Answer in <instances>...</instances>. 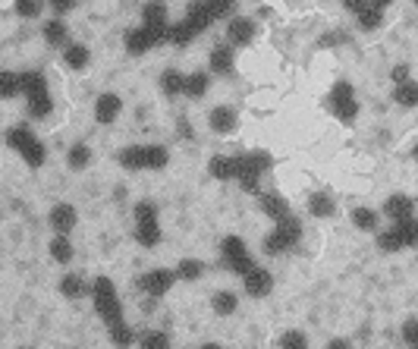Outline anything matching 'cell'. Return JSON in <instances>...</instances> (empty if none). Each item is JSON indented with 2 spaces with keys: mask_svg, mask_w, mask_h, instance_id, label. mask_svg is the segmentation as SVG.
Instances as JSON below:
<instances>
[{
  "mask_svg": "<svg viewBox=\"0 0 418 349\" xmlns=\"http://www.w3.org/2000/svg\"><path fill=\"white\" fill-rule=\"evenodd\" d=\"M6 145H10L13 151L26 161L32 170H38V167L48 161V151H44V145L38 142V135L32 133L28 126H13L10 133H6Z\"/></svg>",
  "mask_w": 418,
  "mask_h": 349,
  "instance_id": "1",
  "label": "cell"
},
{
  "mask_svg": "<svg viewBox=\"0 0 418 349\" xmlns=\"http://www.w3.org/2000/svg\"><path fill=\"white\" fill-rule=\"evenodd\" d=\"M92 302H94V311L101 315L104 324H114V321H123V305H120V296H116V287L110 283L107 277H98L92 287Z\"/></svg>",
  "mask_w": 418,
  "mask_h": 349,
  "instance_id": "2",
  "label": "cell"
},
{
  "mask_svg": "<svg viewBox=\"0 0 418 349\" xmlns=\"http://www.w3.org/2000/svg\"><path fill=\"white\" fill-rule=\"evenodd\" d=\"M270 155L268 151H248V155H239V170H236V179L246 192H258V183H261V173L270 170Z\"/></svg>",
  "mask_w": 418,
  "mask_h": 349,
  "instance_id": "3",
  "label": "cell"
},
{
  "mask_svg": "<svg viewBox=\"0 0 418 349\" xmlns=\"http://www.w3.org/2000/svg\"><path fill=\"white\" fill-rule=\"evenodd\" d=\"M299 239H302V223L290 214V217H283V221H277L270 236H264V252H268V255H283V252H290Z\"/></svg>",
  "mask_w": 418,
  "mask_h": 349,
  "instance_id": "4",
  "label": "cell"
},
{
  "mask_svg": "<svg viewBox=\"0 0 418 349\" xmlns=\"http://www.w3.org/2000/svg\"><path fill=\"white\" fill-rule=\"evenodd\" d=\"M136 239L151 249L160 243V227H158V205L154 201H138L136 205Z\"/></svg>",
  "mask_w": 418,
  "mask_h": 349,
  "instance_id": "5",
  "label": "cell"
},
{
  "mask_svg": "<svg viewBox=\"0 0 418 349\" xmlns=\"http://www.w3.org/2000/svg\"><path fill=\"white\" fill-rule=\"evenodd\" d=\"M220 252H224V265L230 267L233 274H239V277H246V274L255 267V261H252L246 243H242L239 236H226L224 243H220Z\"/></svg>",
  "mask_w": 418,
  "mask_h": 349,
  "instance_id": "6",
  "label": "cell"
},
{
  "mask_svg": "<svg viewBox=\"0 0 418 349\" xmlns=\"http://www.w3.org/2000/svg\"><path fill=\"white\" fill-rule=\"evenodd\" d=\"M330 111L336 113V120L352 123L358 116V104H356V92H352L349 82H336L334 92H330Z\"/></svg>",
  "mask_w": 418,
  "mask_h": 349,
  "instance_id": "7",
  "label": "cell"
},
{
  "mask_svg": "<svg viewBox=\"0 0 418 349\" xmlns=\"http://www.w3.org/2000/svg\"><path fill=\"white\" fill-rule=\"evenodd\" d=\"M173 283H176V274H173V271H167V267H158V271L142 274V277L136 280V287L142 289V293H148L151 299H160V296L170 293Z\"/></svg>",
  "mask_w": 418,
  "mask_h": 349,
  "instance_id": "8",
  "label": "cell"
},
{
  "mask_svg": "<svg viewBox=\"0 0 418 349\" xmlns=\"http://www.w3.org/2000/svg\"><path fill=\"white\" fill-rule=\"evenodd\" d=\"M123 41H126V50H129L132 57H142V54H148L151 48H160V38L151 32V28H145V26L129 28Z\"/></svg>",
  "mask_w": 418,
  "mask_h": 349,
  "instance_id": "9",
  "label": "cell"
},
{
  "mask_svg": "<svg viewBox=\"0 0 418 349\" xmlns=\"http://www.w3.org/2000/svg\"><path fill=\"white\" fill-rule=\"evenodd\" d=\"M48 223H50V230H54L57 236H66V233H70V230L79 223V214H76V208H72V205H66V201H60V205H54V208H50Z\"/></svg>",
  "mask_w": 418,
  "mask_h": 349,
  "instance_id": "10",
  "label": "cell"
},
{
  "mask_svg": "<svg viewBox=\"0 0 418 349\" xmlns=\"http://www.w3.org/2000/svg\"><path fill=\"white\" fill-rule=\"evenodd\" d=\"M242 287H246L248 296H255V299H264V296L274 289V277H270L264 267H252V271L242 277Z\"/></svg>",
  "mask_w": 418,
  "mask_h": 349,
  "instance_id": "11",
  "label": "cell"
},
{
  "mask_svg": "<svg viewBox=\"0 0 418 349\" xmlns=\"http://www.w3.org/2000/svg\"><path fill=\"white\" fill-rule=\"evenodd\" d=\"M123 111V101H120V94H101L98 101H94V120L101 123V126H107V123H114L116 116H120Z\"/></svg>",
  "mask_w": 418,
  "mask_h": 349,
  "instance_id": "12",
  "label": "cell"
},
{
  "mask_svg": "<svg viewBox=\"0 0 418 349\" xmlns=\"http://www.w3.org/2000/svg\"><path fill=\"white\" fill-rule=\"evenodd\" d=\"M226 38H230V45L233 48H246V45H252V38H255V23L252 19H230V26H226Z\"/></svg>",
  "mask_w": 418,
  "mask_h": 349,
  "instance_id": "13",
  "label": "cell"
},
{
  "mask_svg": "<svg viewBox=\"0 0 418 349\" xmlns=\"http://www.w3.org/2000/svg\"><path fill=\"white\" fill-rule=\"evenodd\" d=\"M182 23H186V28H189L192 35H202L204 28L214 23V19H211V13H208V6H204V0H195V4L186 10V19H182Z\"/></svg>",
  "mask_w": 418,
  "mask_h": 349,
  "instance_id": "14",
  "label": "cell"
},
{
  "mask_svg": "<svg viewBox=\"0 0 418 349\" xmlns=\"http://www.w3.org/2000/svg\"><path fill=\"white\" fill-rule=\"evenodd\" d=\"M384 214L390 217V221H406V217L415 214V201L409 199V195H390V199L384 201Z\"/></svg>",
  "mask_w": 418,
  "mask_h": 349,
  "instance_id": "15",
  "label": "cell"
},
{
  "mask_svg": "<svg viewBox=\"0 0 418 349\" xmlns=\"http://www.w3.org/2000/svg\"><path fill=\"white\" fill-rule=\"evenodd\" d=\"M208 123L217 135H230L233 129H236V111H233V107H214L208 116Z\"/></svg>",
  "mask_w": 418,
  "mask_h": 349,
  "instance_id": "16",
  "label": "cell"
},
{
  "mask_svg": "<svg viewBox=\"0 0 418 349\" xmlns=\"http://www.w3.org/2000/svg\"><path fill=\"white\" fill-rule=\"evenodd\" d=\"M142 26L145 28H167V4H160V0H148V4L142 6Z\"/></svg>",
  "mask_w": 418,
  "mask_h": 349,
  "instance_id": "17",
  "label": "cell"
},
{
  "mask_svg": "<svg viewBox=\"0 0 418 349\" xmlns=\"http://www.w3.org/2000/svg\"><path fill=\"white\" fill-rule=\"evenodd\" d=\"M261 211L270 217V221H283V217H290V205H286L283 195L277 192H264L261 195Z\"/></svg>",
  "mask_w": 418,
  "mask_h": 349,
  "instance_id": "18",
  "label": "cell"
},
{
  "mask_svg": "<svg viewBox=\"0 0 418 349\" xmlns=\"http://www.w3.org/2000/svg\"><path fill=\"white\" fill-rule=\"evenodd\" d=\"M236 170H239V157H211L208 164V173L214 179H236Z\"/></svg>",
  "mask_w": 418,
  "mask_h": 349,
  "instance_id": "19",
  "label": "cell"
},
{
  "mask_svg": "<svg viewBox=\"0 0 418 349\" xmlns=\"http://www.w3.org/2000/svg\"><path fill=\"white\" fill-rule=\"evenodd\" d=\"M211 70L217 72V76H226V72H233V48L230 45H217L211 50Z\"/></svg>",
  "mask_w": 418,
  "mask_h": 349,
  "instance_id": "20",
  "label": "cell"
},
{
  "mask_svg": "<svg viewBox=\"0 0 418 349\" xmlns=\"http://www.w3.org/2000/svg\"><path fill=\"white\" fill-rule=\"evenodd\" d=\"M26 98H28V113H32L35 120H44V116H50V111H54L48 89H44V92H35V94H26Z\"/></svg>",
  "mask_w": 418,
  "mask_h": 349,
  "instance_id": "21",
  "label": "cell"
},
{
  "mask_svg": "<svg viewBox=\"0 0 418 349\" xmlns=\"http://www.w3.org/2000/svg\"><path fill=\"white\" fill-rule=\"evenodd\" d=\"M66 38H70V28L63 26V19H50V23L44 26V41H48L50 48H66Z\"/></svg>",
  "mask_w": 418,
  "mask_h": 349,
  "instance_id": "22",
  "label": "cell"
},
{
  "mask_svg": "<svg viewBox=\"0 0 418 349\" xmlns=\"http://www.w3.org/2000/svg\"><path fill=\"white\" fill-rule=\"evenodd\" d=\"M393 230H396V236H400L402 249H412V245L418 243V223H415V217H406V221H396V223H393Z\"/></svg>",
  "mask_w": 418,
  "mask_h": 349,
  "instance_id": "23",
  "label": "cell"
},
{
  "mask_svg": "<svg viewBox=\"0 0 418 349\" xmlns=\"http://www.w3.org/2000/svg\"><path fill=\"white\" fill-rule=\"evenodd\" d=\"M120 167H126V170H145V145H129V148H123Z\"/></svg>",
  "mask_w": 418,
  "mask_h": 349,
  "instance_id": "24",
  "label": "cell"
},
{
  "mask_svg": "<svg viewBox=\"0 0 418 349\" xmlns=\"http://www.w3.org/2000/svg\"><path fill=\"white\" fill-rule=\"evenodd\" d=\"M170 155L164 145H145V170H164Z\"/></svg>",
  "mask_w": 418,
  "mask_h": 349,
  "instance_id": "25",
  "label": "cell"
},
{
  "mask_svg": "<svg viewBox=\"0 0 418 349\" xmlns=\"http://www.w3.org/2000/svg\"><path fill=\"white\" fill-rule=\"evenodd\" d=\"M204 92H208V72L182 76V94H189V98H202Z\"/></svg>",
  "mask_w": 418,
  "mask_h": 349,
  "instance_id": "26",
  "label": "cell"
},
{
  "mask_svg": "<svg viewBox=\"0 0 418 349\" xmlns=\"http://www.w3.org/2000/svg\"><path fill=\"white\" fill-rule=\"evenodd\" d=\"M60 293L66 296V299H82V296L88 293V287L79 274H66V277L60 280Z\"/></svg>",
  "mask_w": 418,
  "mask_h": 349,
  "instance_id": "27",
  "label": "cell"
},
{
  "mask_svg": "<svg viewBox=\"0 0 418 349\" xmlns=\"http://www.w3.org/2000/svg\"><path fill=\"white\" fill-rule=\"evenodd\" d=\"M63 60H66V67H70V70H85V63H88V48H85V45H66Z\"/></svg>",
  "mask_w": 418,
  "mask_h": 349,
  "instance_id": "28",
  "label": "cell"
},
{
  "mask_svg": "<svg viewBox=\"0 0 418 349\" xmlns=\"http://www.w3.org/2000/svg\"><path fill=\"white\" fill-rule=\"evenodd\" d=\"M19 89H22V94L44 92L48 89V79H44L41 72H19Z\"/></svg>",
  "mask_w": 418,
  "mask_h": 349,
  "instance_id": "29",
  "label": "cell"
},
{
  "mask_svg": "<svg viewBox=\"0 0 418 349\" xmlns=\"http://www.w3.org/2000/svg\"><path fill=\"white\" fill-rule=\"evenodd\" d=\"M202 271H204V265L202 261H195V258H182L180 265H176V280H198L202 277Z\"/></svg>",
  "mask_w": 418,
  "mask_h": 349,
  "instance_id": "30",
  "label": "cell"
},
{
  "mask_svg": "<svg viewBox=\"0 0 418 349\" xmlns=\"http://www.w3.org/2000/svg\"><path fill=\"white\" fill-rule=\"evenodd\" d=\"M358 26L365 28V32H374V28L384 26V10H378V6H365L362 13H358Z\"/></svg>",
  "mask_w": 418,
  "mask_h": 349,
  "instance_id": "31",
  "label": "cell"
},
{
  "mask_svg": "<svg viewBox=\"0 0 418 349\" xmlns=\"http://www.w3.org/2000/svg\"><path fill=\"white\" fill-rule=\"evenodd\" d=\"M352 223H356L362 233H374L378 230V214L371 208H356L352 211Z\"/></svg>",
  "mask_w": 418,
  "mask_h": 349,
  "instance_id": "32",
  "label": "cell"
},
{
  "mask_svg": "<svg viewBox=\"0 0 418 349\" xmlns=\"http://www.w3.org/2000/svg\"><path fill=\"white\" fill-rule=\"evenodd\" d=\"M393 101H400L402 107H415L418 104V85L412 82V79H409V82H402V85H396Z\"/></svg>",
  "mask_w": 418,
  "mask_h": 349,
  "instance_id": "33",
  "label": "cell"
},
{
  "mask_svg": "<svg viewBox=\"0 0 418 349\" xmlns=\"http://www.w3.org/2000/svg\"><path fill=\"white\" fill-rule=\"evenodd\" d=\"M308 211H312L314 217H330V214H334V201H330V195L318 192V195H312V199H308Z\"/></svg>",
  "mask_w": 418,
  "mask_h": 349,
  "instance_id": "34",
  "label": "cell"
},
{
  "mask_svg": "<svg viewBox=\"0 0 418 349\" xmlns=\"http://www.w3.org/2000/svg\"><path fill=\"white\" fill-rule=\"evenodd\" d=\"M16 94H22L19 76H16V72H0V101L16 98Z\"/></svg>",
  "mask_w": 418,
  "mask_h": 349,
  "instance_id": "35",
  "label": "cell"
},
{
  "mask_svg": "<svg viewBox=\"0 0 418 349\" xmlns=\"http://www.w3.org/2000/svg\"><path fill=\"white\" fill-rule=\"evenodd\" d=\"M50 258L60 261V265H66V261L72 258V245H70V239H66V236H54V239H50Z\"/></svg>",
  "mask_w": 418,
  "mask_h": 349,
  "instance_id": "36",
  "label": "cell"
},
{
  "mask_svg": "<svg viewBox=\"0 0 418 349\" xmlns=\"http://www.w3.org/2000/svg\"><path fill=\"white\" fill-rule=\"evenodd\" d=\"M138 346L142 349H170V340L160 331H145L142 337H138Z\"/></svg>",
  "mask_w": 418,
  "mask_h": 349,
  "instance_id": "37",
  "label": "cell"
},
{
  "mask_svg": "<svg viewBox=\"0 0 418 349\" xmlns=\"http://www.w3.org/2000/svg\"><path fill=\"white\" fill-rule=\"evenodd\" d=\"M92 164V151H88V145H72L70 148V167L72 170H85V167Z\"/></svg>",
  "mask_w": 418,
  "mask_h": 349,
  "instance_id": "38",
  "label": "cell"
},
{
  "mask_svg": "<svg viewBox=\"0 0 418 349\" xmlns=\"http://www.w3.org/2000/svg\"><path fill=\"white\" fill-rule=\"evenodd\" d=\"M204 6H208L211 19H230V16H233V6H236V0H204Z\"/></svg>",
  "mask_w": 418,
  "mask_h": 349,
  "instance_id": "39",
  "label": "cell"
},
{
  "mask_svg": "<svg viewBox=\"0 0 418 349\" xmlns=\"http://www.w3.org/2000/svg\"><path fill=\"white\" fill-rule=\"evenodd\" d=\"M211 305H214L217 315H233L236 311V293H214V299H211Z\"/></svg>",
  "mask_w": 418,
  "mask_h": 349,
  "instance_id": "40",
  "label": "cell"
},
{
  "mask_svg": "<svg viewBox=\"0 0 418 349\" xmlns=\"http://www.w3.org/2000/svg\"><path fill=\"white\" fill-rule=\"evenodd\" d=\"M107 333H110V340H114L116 346H123L126 349L132 343V331L126 327V321H114V324H107Z\"/></svg>",
  "mask_w": 418,
  "mask_h": 349,
  "instance_id": "41",
  "label": "cell"
},
{
  "mask_svg": "<svg viewBox=\"0 0 418 349\" xmlns=\"http://www.w3.org/2000/svg\"><path fill=\"white\" fill-rule=\"evenodd\" d=\"M378 249H380V252H387V255H393V252H402V243H400V236H396V230H393V227L378 236Z\"/></svg>",
  "mask_w": 418,
  "mask_h": 349,
  "instance_id": "42",
  "label": "cell"
},
{
  "mask_svg": "<svg viewBox=\"0 0 418 349\" xmlns=\"http://www.w3.org/2000/svg\"><path fill=\"white\" fill-rule=\"evenodd\" d=\"M160 89H164L167 94H182V72L167 70L164 76H160Z\"/></svg>",
  "mask_w": 418,
  "mask_h": 349,
  "instance_id": "43",
  "label": "cell"
},
{
  "mask_svg": "<svg viewBox=\"0 0 418 349\" xmlns=\"http://www.w3.org/2000/svg\"><path fill=\"white\" fill-rule=\"evenodd\" d=\"M41 10H44V0H16V13L22 19L41 16Z\"/></svg>",
  "mask_w": 418,
  "mask_h": 349,
  "instance_id": "44",
  "label": "cell"
},
{
  "mask_svg": "<svg viewBox=\"0 0 418 349\" xmlns=\"http://www.w3.org/2000/svg\"><path fill=\"white\" fill-rule=\"evenodd\" d=\"M280 346H283V349H308L305 333H302V331H286L283 337H280Z\"/></svg>",
  "mask_w": 418,
  "mask_h": 349,
  "instance_id": "45",
  "label": "cell"
},
{
  "mask_svg": "<svg viewBox=\"0 0 418 349\" xmlns=\"http://www.w3.org/2000/svg\"><path fill=\"white\" fill-rule=\"evenodd\" d=\"M402 340H406L409 349L418 346V321H415V318H409V321L402 324Z\"/></svg>",
  "mask_w": 418,
  "mask_h": 349,
  "instance_id": "46",
  "label": "cell"
},
{
  "mask_svg": "<svg viewBox=\"0 0 418 349\" xmlns=\"http://www.w3.org/2000/svg\"><path fill=\"white\" fill-rule=\"evenodd\" d=\"M409 72H412V70H409V67H406V63H400V67H393V72H390V79H393V82H396V85H402V82H409Z\"/></svg>",
  "mask_w": 418,
  "mask_h": 349,
  "instance_id": "47",
  "label": "cell"
},
{
  "mask_svg": "<svg viewBox=\"0 0 418 349\" xmlns=\"http://www.w3.org/2000/svg\"><path fill=\"white\" fill-rule=\"evenodd\" d=\"M50 6H54L57 16H63V13H70L76 6V0H50Z\"/></svg>",
  "mask_w": 418,
  "mask_h": 349,
  "instance_id": "48",
  "label": "cell"
},
{
  "mask_svg": "<svg viewBox=\"0 0 418 349\" xmlns=\"http://www.w3.org/2000/svg\"><path fill=\"white\" fill-rule=\"evenodd\" d=\"M343 6H346L349 13H356V16H358V13H362L365 6H368V0H343Z\"/></svg>",
  "mask_w": 418,
  "mask_h": 349,
  "instance_id": "49",
  "label": "cell"
},
{
  "mask_svg": "<svg viewBox=\"0 0 418 349\" xmlns=\"http://www.w3.org/2000/svg\"><path fill=\"white\" fill-rule=\"evenodd\" d=\"M176 126H180V135H182V139H195V133L189 129V123H186V120H180Z\"/></svg>",
  "mask_w": 418,
  "mask_h": 349,
  "instance_id": "50",
  "label": "cell"
},
{
  "mask_svg": "<svg viewBox=\"0 0 418 349\" xmlns=\"http://www.w3.org/2000/svg\"><path fill=\"white\" fill-rule=\"evenodd\" d=\"M336 41H343V35H327V38H321V48H330V45H336Z\"/></svg>",
  "mask_w": 418,
  "mask_h": 349,
  "instance_id": "51",
  "label": "cell"
},
{
  "mask_svg": "<svg viewBox=\"0 0 418 349\" xmlns=\"http://www.w3.org/2000/svg\"><path fill=\"white\" fill-rule=\"evenodd\" d=\"M327 349H352V343H349V340H334Z\"/></svg>",
  "mask_w": 418,
  "mask_h": 349,
  "instance_id": "52",
  "label": "cell"
},
{
  "mask_svg": "<svg viewBox=\"0 0 418 349\" xmlns=\"http://www.w3.org/2000/svg\"><path fill=\"white\" fill-rule=\"evenodd\" d=\"M368 4H371V6H378V10H384V6H390L393 0H368Z\"/></svg>",
  "mask_w": 418,
  "mask_h": 349,
  "instance_id": "53",
  "label": "cell"
},
{
  "mask_svg": "<svg viewBox=\"0 0 418 349\" xmlns=\"http://www.w3.org/2000/svg\"><path fill=\"white\" fill-rule=\"evenodd\" d=\"M202 349H224V346H217V343H204Z\"/></svg>",
  "mask_w": 418,
  "mask_h": 349,
  "instance_id": "54",
  "label": "cell"
}]
</instances>
